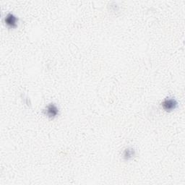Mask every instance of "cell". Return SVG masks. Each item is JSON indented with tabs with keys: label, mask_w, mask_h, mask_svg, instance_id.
Listing matches in <instances>:
<instances>
[{
	"label": "cell",
	"mask_w": 185,
	"mask_h": 185,
	"mask_svg": "<svg viewBox=\"0 0 185 185\" xmlns=\"http://www.w3.org/2000/svg\"><path fill=\"white\" fill-rule=\"evenodd\" d=\"M6 22H7V25H10L12 27L15 26L16 25V17H15L14 15H13L12 14H9L7 16L5 19Z\"/></svg>",
	"instance_id": "obj_3"
},
{
	"label": "cell",
	"mask_w": 185,
	"mask_h": 185,
	"mask_svg": "<svg viewBox=\"0 0 185 185\" xmlns=\"http://www.w3.org/2000/svg\"><path fill=\"white\" fill-rule=\"evenodd\" d=\"M177 106V101L174 99H167L163 103V106L166 110H171Z\"/></svg>",
	"instance_id": "obj_1"
},
{
	"label": "cell",
	"mask_w": 185,
	"mask_h": 185,
	"mask_svg": "<svg viewBox=\"0 0 185 185\" xmlns=\"http://www.w3.org/2000/svg\"><path fill=\"white\" fill-rule=\"evenodd\" d=\"M58 112V109L54 104H51L47 107V114L49 117H54Z\"/></svg>",
	"instance_id": "obj_2"
}]
</instances>
